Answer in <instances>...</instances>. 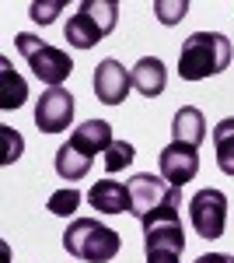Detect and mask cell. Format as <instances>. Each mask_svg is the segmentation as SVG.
<instances>
[{
    "instance_id": "cell-1",
    "label": "cell",
    "mask_w": 234,
    "mask_h": 263,
    "mask_svg": "<svg viewBox=\"0 0 234 263\" xmlns=\"http://www.w3.org/2000/svg\"><path fill=\"white\" fill-rule=\"evenodd\" d=\"M231 67V39L220 32H193L178 49V78L206 81Z\"/></svg>"
},
{
    "instance_id": "cell-2",
    "label": "cell",
    "mask_w": 234,
    "mask_h": 263,
    "mask_svg": "<svg viewBox=\"0 0 234 263\" xmlns=\"http://www.w3.org/2000/svg\"><path fill=\"white\" fill-rule=\"evenodd\" d=\"M63 249L84 263H109L119 256L122 239H119V232H112L98 218H77L63 232Z\"/></svg>"
},
{
    "instance_id": "cell-3",
    "label": "cell",
    "mask_w": 234,
    "mask_h": 263,
    "mask_svg": "<svg viewBox=\"0 0 234 263\" xmlns=\"http://www.w3.org/2000/svg\"><path fill=\"white\" fill-rule=\"evenodd\" d=\"M116 21H119L116 0H84L67 21V42L74 49H91L116 28Z\"/></svg>"
},
{
    "instance_id": "cell-4",
    "label": "cell",
    "mask_w": 234,
    "mask_h": 263,
    "mask_svg": "<svg viewBox=\"0 0 234 263\" xmlns=\"http://www.w3.org/2000/svg\"><path fill=\"white\" fill-rule=\"evenodd\" d=\"M14 46H18L21 57L28 60L32 74H35L42 84H49V88H63V81L74 74V60H70L63 49L35 39L32 32H18V35H14Z\"/></svg>"
},
{
    "instance_id": "cell-5",
    "label": "cell",
    "mask_w": 234,
    "mask_h": 263,
    "mask_svg": "<svg viewBox=\"0 0 234 263\" xmlns=\"http://www.w3.org/2000/svg\"><path fill=\"white\" fill-rule=\"evenodd\" d=\"M178 207H182V190H172V197L157 207L151 218H143V249L154 253V249H172L182 253L185 249V228L178 218Z\"/></svg>"
},
{
    "instance_id": "cell-6",
    "label": "cell",
    "mask_w": 234,
    "mask_h": 263,
    "mask_svg": "<svg viewBox=\"0 0 234 263\" xmlns=\"http://www.w3.org/2000/svg\"><path fill=\"white\" fill-rule=\"evenodd\" d=\"M189 221H193L196 235L220 239L224 228H227V197L220 190H214V186L199 190L193 200H189Z\"/></svg>"
},
{
    "instance_id": "cell-7",
    "label": "cell",
    "mask_w": 234,
    "mask_h": 263,
    "mask_svg": "<svg viewBox=\"0 0 234 263\" xmlns=\"http://www.w3.org/2000/svg\"><path fill=\"white\" fill-rule=\"evenodd\" d=\"M172 190L175 186H168L164 176H154V172H137L133 179H130V214L143 221V218H151L161 203L172 197Z\"/></svg>"
},
{
    "instance_id": "cell-8",
    "label": "cell",
    "mask_w": 234,
    "mask_h": 263,
    "mask_svg": "<svg viewBox=\"0 0 234 263\" xmlns=\"http://www.w3.org/2000/svg\"><path fill=\"white\" fill-rule=\"evenodd\" d=\"M74 123V95L67 88H49L35 102V126L42 134H63Z\"/></svg>"
},
{
    "instance_id": "cell-9",
    "label": "cell",
    "mask_w": 234,
    "mask_h": 263,
    "mask_svg": "<svg viewBox=\"0 0 234 263\" xmlns=\"http://www.w3.org/2000/svg\"><path fill=\"white\" fill-rule=\"evenodd\" d=\"M157 168H161V176H164L168 186L182 190V186L193 182L196 172H199V151L189 147V144L172 141L168 147H161V155H157Z\"/></svg>"
},
{
    "instance_id": "cell-10",
    "label": "cell",
    "mask_w": 234,
    "mask_h": 263,
    "mask_svg": "<svg viewBox=\"0 0 234 263\" xmlns=\"http://www.w3.org/2000/svg\"><path fill=\"white\" fill-rule=\"evenodd\" d=\"M130 88H133V78H130V70L122 67L119 60H101L95 70V95L101 105H122L126 95H130Z\"/></svg>"
},
{
    "instance_id": "cell-11",
    "label": "cell",
    "mask_w": 234,
    "mask_h": 263,
    "mask_svg": "<svg viewBox=\"0 0 234 263\" xmlns=\"http://www.w3.org/2000/svg\"><path fill=\"white\" fill-rule=\"evenodd\" d=\"M88 203L98 214H122V211H130V186L119 179H98L88 190Z\"/></svg>"
},
{
    "instance_id": "cell-12",
    "label": "cell",
    "mask_w": 234,
    "mask_h": 263,
    "mask_svg": "<svg viewBox=\"0 0 234 263\" xmlns=\"http://www.w3.org/2000/svg\"><path fill=\"white\" fill-rule=\"evenodd\" d=\"M112 123L109 120H88L80 123V126H74V134H70V144L77 147V151H84L88 158H95L98 151L105 155L109 147H112Z\"/></svg>"
},
{
    "instance_id": "cell-13",
    "label": "cell",
    "mask_w": 234,
    "mask_h": 263,
    "mask_svg": "<svg viewBox=\"0 0 234 263\" xmlns=\"http://www.w3.org/2000/svg\"><path fill=\"white\" fill-rule=\"evenodd\" d=\"M130 78H133V88L143 99H157L164 91V84H168V70H164V63L157 60V57H143L130 70Z\"/></svg>"
},
{
    "instance_id": "cell-14",
    "label": "cell",
    "mask_w": 234,
    "mask_h": 263,
    "mask_svg": "<svg viewBox=\"0 0 234 263\" xmlns=\"http://www.w3.org/2000/svg\"><path fill=\"white\" fill-rule=\"evenodd\" d=\"M172 137L178 144H189V147H199L203 137H206V116L196 109V105H182L172 120Z\"/></svg>"
},
{
    "instance_id": "cell-15",
    "label": "cell",
    "mask_w": 234,
    "mask_h": 263,
    "mask_svg": "<svg viewBox=\"0 0 234 263\" xmlns=\"http://www.w3.org/2000/svg\"><path fill=\"white\" fill-rule=\"evenodd\" d=\"M91 162H95V158H88L84 151H77L70 141L63 144V147L56 151V158H53L59 179H70V182H74V179H84V176L91 172Z\"/></svg>"
},
{
    "instance_id": "cell-16",
    "label": "cell",
    "mask_w": 234,
    "mask_h": 263,
    "mask_svg": "<svg viewBox=\"0 0 234 263\" xmlns=\"http://www.w3.org/2000/svg\"><path fill=\"white\" fill-rule=\"evenodd\" d=\"M214 147H217V168L224 176H234V116L214 126Z\"/></svg>"
},
{
    "instance_id": "cell-17",
    "label": "cell",
    "mask_w": 234,
    "mask_h": 263,
    "mask_svg": "<svg viewBox=\"0 0 234 263\" xmlns=\"http://www.w3.org/2000/svg\"><path fill=\"white\" fill-rule=\"evenodd\" d=\"M0 95H4V99H0L4 109H18V105H25V99H28L25 81L14 74V67L7 60H0Z\"/></svg>"
},
{
    "instance_id": "cell-18",
    "label": "cell",
    "mask_w": 234,
    "mask_h": 263,
    "mask_svg": "<svg viewBox=\"0 0 234 263\" xmlns=\"http://www.w3.org/2000/svg\"><path fill=\"white\" fill-rule=\"evenodd\" d=\"M137 158V147L130 141H112V147L105 151V168L109 172H122V168H130Z\"/></svg>"
},
{
    "instance_id": "cell-19",
    "label": "cell",
    "mask_w": 234,
    "mask_h": 263,
    "mask_svg": "<svg viewBox=\"0 0 234 263\" xmlns=\"http://www.w3.org/2000/svg\"><path fill=\"white\" fill-rule=\"evenodd\" d=\"M49 214H56V218H70L74 211L80 207V193L74 190V186H67V190H56L53 197H49Z\"/></svg>"
},
{
    "instance_id": "cell-20",
    "label": "cell",
    "mask_w": 234,
    "mask_h": 263,
    "mask_svg": "<svg viewBox=\"0 0 234 263\" xmlns=\"http://www.w3.org/2000/svg\"><path fill=\"white\" fill-rule=\"evenodd\" d=\"M154 14L161 25H178L189 14V0H154Z\"/></svg>"
},
{
    "instance_id": "cell-21",
    "label": "cell",
    "mask_w": 234,
    "mask_h": 263,
    "mask_svg": "<svg viewBox=\"0 0 234 263\" xmlns=\"http://www.w3.org/2000/svg\"><path fill=\"white\" fill-rule=\"evenodd\" d=\"M59 11H63V0H46V4H42V0H35V4L28 7V14H32V21H35V25H53Z\"/></svg>"
},
{
    "instance_id": "cell-22",
    "label": "cell",
    "mask_w": 234,
    "mask_h": 263,
    "mask_svg": "<svg viewBox=\"0 0 234 263\" xmlns=\"http://www.w3.org/2000/svg\"><path fill=\"white\" fill-rule=\"evenodd\" d=\"M0 137H4V165L18 162V158H21V147H25L21 134H18V130H11V126H0Z\"/></svg>"
},
{
    "instance_id": "cell-23",
    "label": "cell",
    "mask_w": 234,
    "mask_h": 263,
    "mask_svg": "<svg viewBox=\"0 0 234 263\" xmlns=\"http://www.w3.org/2000/svg\"><path fill=\"white\" fill-rule=\"evenodd\" d=\"M182 253H172V249H154V253H147V263H178Z\"/></svg>"
},
{
    "instance_id": "cell-24",
    "label": "cell",
    "mask_w": 234,
    "mask_h": 263,
    "mask_svg": "<svg viewBox=\"0 0 234 263\" xmlns=\"http://www.w3.org/2000/svg\"><path fill=\"white\" fill-rule=\"evenodd\" d=\"M196 263H234V256H227V253H206V256H199Z\"/></svg>"
}]
</instances>
